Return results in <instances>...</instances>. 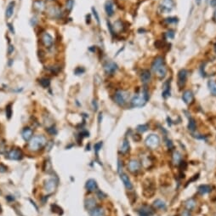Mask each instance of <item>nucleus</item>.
<instances>
[{
    "label": "nucleus",
    "instance_id": "nucleus-1",
    "mask_svg": "<svg viewBox=\"0 0 216 216\" xmlns=\"http://www.w3.org/2000/svg\"><path fill=\"white\" fill-rule=\"evenodd\" d=\"M47 143L48 142H47V140H46L45 136L42 135V134H38V135L33 136L29 141L28 145H27V148H28L29 151L35 152L41 150Z\"/></svg>",
    "mask_w": 216,
    "mask_h": 216
},
{
    "label": "nucleus",
    "instance_id": "nucleus-2",
    "mask_svg": "<svg viewBox=\"0 0 216 216\" xmlns=\"http://www.w3.org/2000/svg\"><path fill=\"white\" fill-rule=\"evenodd\" d=\"M152 68L153 72H155L159 78H164L167 73V69L164 65V60L162 57H157L154 60Z\"/></svg>",
    "mask_w": 216,
    "mask_h": 216
},
{
    "label": "nucleus",
    "instance_id": "nucleus-3",
    "mask_svg": "<svg viewBox=\"0 0 216 216\" xmlns=\"http://www.w3.org/2000/svg\"><path fill=\"white\" fill-rule=\"evenodd\" d=\"M148 100V94L146 91H143L141 94L134 96L131 100V104L133 107H143L145 104L146 103Z\"/></svg>",
    "mask_w": 216,
    "mask_h": 216
},
{
    "label": "nucleus",
    "instance_id": "nucleus-4",
    "mask_svg": "<svg viewBox=\"0 0 216 216\" xmlns=\"http://www.w3.org/2000/svg\"><path fill=\"white\" fill-rule=\"evenodd\" d=\"M160 144V139L156 134H150L145 139V145L150 149H156Z\"/></svg>",
    "mask_w": 216,
    "mask_h": 216
},
{
    "label": "nucleus",
    "instance_id": "nucleus-5",
    "mask_svg": "<svg viewBox=\"0 0 216 216\" xmlns=\"http://www.w3.org/2000/svg\"><path fill=\"white\" fill-rule=\"evenodd\" d=\"M127 99H128V94H127V92H125L123 90L117 91L115 96H114L115 102L117 104H118L119 106H124L127 102Z\"/></svg>",
    "mask_w": 216,
    "mask_h": 216
},
{
    "label": "nucleus",
    "instance_id": "nucleus-6",
    "mask_svg": "<svg viewBox=\"0 0 216 216\" xmlns=\"http://www.w3.org/2000/svg\"><path fill=\"white\" fill-rule=\"evenodd\" d=\"M56 187H57V180L53 178L49 179L44 183V191L48 194H51L55 192Z\"/></svg>",
    "mask_w": 216,
    "mask_h": 216
},
{
    "label": "nucleus",
    "instance_id": "nucleus-7",
    "mask_svg": "<svg viewBox=\"0 0 216 216\" xmlns=\"http://www.w3.org/2000/svg\"><path fill=\"white\" fill-rule=\"evenodd\" d=\"M7 157L10 160H21L23 157V152L20 149L14 148L7 153Z\"/></svg>",
    "mask_w": 216,
    "mask_h": 216
},
{
    "label": "nucleus",
    "instance_id": "nucleus-8",
    "mask_svg": "<svg viewBox=\"0 0 216 216\" xmlns=\"http://www.w3.org/2000/svg\"><path fill=\"white\" fill-rule=\"evenodd\" d=\"M160 7H161L162 10L163 12L168 13L173 10V8H174V3L172 2V0H163L161 3Z\"/></svg>",
    "mask_w": 216,
    "mask_h": 216
},
{
    "label": "nucleus",
    "instance_id": "nucleus-9",
    "mask_svg": "<svg viewBox=\"0 0 216 216\" xmlns=\"http://www.w3.org/2000/svg\"><path fill=\"white\" fill-rule=\"evenodd\" d=\"M104 69H105V72L107 74H113L114 72L117 71L118 69V66L114 63V62H111V61H109L107 63L105 64L104 66Z\"/></svg>",
    "mask_w": 216,
    "mask_h": 216
},
{
    "label": "nucleus",
    "instance_id": "nucleus-10",
    "mask_svg": "<svg viewBox=\"0 0 216 216\" xmlns=\"http://www.w3.org/2000/svg\"><path fill=\"white\" fill-rule=\"evenodd\" d=\"M138 213L140 216H152L153 215V210L151 207L145 205L139 209Z\"/></svg>",
    "mask_w": 216,
    "mask_h": 216
},
{
    "label": "nucleus",
    "instance_id": "nucleus-11",
    "mask_svg": "<svg viewBox=\"0 0 216 216\" xmlns=\"http://www.w3.org/2000/svg\"><path fill=\"white\" fill-rule=\"evenodd\" d=\"M42 42L44 44V46L46 47H50L52 46L53 43H54V39L51 37L50 34H48V33H44L42 35Z\"/></svg>",
    "mask_w": 216,
    "mask_h": 216
},
{
    "label": "nucleus",
    "instance_id": "nucleus-12",
    "mask_svg": "<svg viewBox=\"0 0 216 216\" xmlns=\"http://www.w3.org/2000/svg\"><path fill=\"white\" fill-rule=\"evenodd\" d=\"M141 168V163L137 160H131L129 164H128V168L130 172L132 173H136L140 170Z\"/></svg>",
    "mask_w": 216,
    "mask_h": 216
},
{
    "label": "nucleus",
    "instance_id": "nucleus-13",
    "mask_svg": "<svg viewBox=\"0 0 216 216\" xmlns=\"http://www.w3.org/2000/svg\"><path fill=\"white\" fill-rule=\"evenodd\" d=\"M186 78H187V72H186V70H185V69L180 70L179 74H178V84H179L180 87H182L185 84L186 81Z\"/></svg>",
    "mask_w": 216,
    "mask_h": 216
},
{
    "label": "nucleus",
    "instance_id": "nucleus-14",
    "mask_svg": "<svg viewBox=\"0 0 216 216\" xmlns=\"http://www.w3.org/2000/svg\"><path fill=\"white\" fill-rule=\"evenodd\" d=\"M85 187L88 192H95L97 189V183L94 179H89L87 180L85 184Z\"/></svg>",
    "mask_w": 216,
    "mask_h": 216
},
{
    "label": "nucleus",
    "instance_id": "nucleus-15",
    "mask_svg": "<svg viewBox=\"0 0 216 216\" xmlns=\"http://www.w3.org/2000/svg\"><path fill=\"white\" fill-rule=\"evenodd\" d=\"M33 129H32L31 128H29V127L24 128V129H23L22 132H21L22 138L24 139L26 141H29L33 138Z\"/></svg>",
    "mask_w": 216,
    "mask_h": 216
},
{
    "label": "nucleus",
    "instance_id": "nucleus-16",
    "mask_svg": "<svg viewBox=\"0 0 216 216\" xmlns=\"http://www.w3.org/2000/svg\"><path fill=\"white\" fill-rule=\"evenodd\" d=\"M85 208L87 210L89 211H91L93 210L94 208H96V201L95 200V198L93 197H89V198H87L85 200Z\"/></svg>",
    "mask_w": 216,
    "mask_h": 216
},
{
    "label": "nucleus",
    "instance_id": "nucleus-17",
    "mask_svg": "<svg viewBox=\"0 0 216 216\" xmlns=\"http://www.w3.org/2000/svg\"><path fill=\"white\" fill-rule=\"evenodd\" d=\"M120 176L121 180L123 182L125 187H126L127 189H129V190L133 189V185L132 183H131V181H130V180H129V176H128L126 174H121Z\"/></svg>",
    "mask_w": 216,
    "mask_h": 216
},
{
    "label": "nucleus",
    "instance_id": "nucleus-18",
    "mask_svg": "<svg viewBox=\"0 0 216 216\" xmlns=\"http://www.w3.org/2000/svg\"><path fill=\"white\" fill-rule=\"evenodd\" d=\"M33 8L38 12H43L45 9V3L42 0H36L33 3Z\"/></svg>",
    "mask_w": 216,
    "mask_h": 216
},
{
    "label": "nucleus",
    "instance_id": "nucleus-19",
    "mask_svg": "<svg viewBox=\"0 0 216 216\" xmlns=\"http://www.w3.org/2000/svg\"><path fill=\"white\" fill-rule=\"evenodd\" d=\"M182 99L185 101V103L189 104L193 100V94L191 90H186L184 92L183 96H182Z\"/></svg>",
    "mask_w": 216,
    "mask_h": 216
},
{
    "label": "nucleus",
    "instance_id": "nucleus-20",
    "mask_svg": "<svg viewBox=\"0 0 216 216\" xmlns=\"http://www.w3.org/2000/svg\"><path fill=\"white\" fill-rule=\"evenodd\" d=\"M14 10H15V2H10L7 8H6V11H5V15L6 18H10L14 14Z\"/></svg>",
    "mask_w": 216,
    "mask_h": 216
},
{
    "label": "nucleus",
    "instance_id": "nucleus-21",
    "mask_svg": "<svg viewBox=\"0 0 216 216\" xmlns=\"http://www.w3.org/2000/svg\"><path fill=\"white\" fill-rule=\"evenodd\" d=\"M105 10L106 13L107 14L108 16H112L114 14V9H113V4L111 2L107 1L105 4Z\"/></svg>",
    "mask_w": 216,
    "mask_h": 216
},
{
    "label": "nucleus",
    "instance_id": "nucleus-22",
    "mask_svg": "<svg viewBox=\"0 0 216 216\" xmlns=\"http://www.w3.org/2000/svg\"><path fill=\"white\" fill-rule=\"evenodd\" d=\"M141 82L143 84H147L151 79V72H149L148 70H145V71L141 72Z\"/></svg>",
    "mask_w": 216,
    "mask_h": 216
},
{
    "label": "nucleus",
    "instance_id": "nucleus-23",
    "mask_svg": "<svg viewBox=\"0 0 216 216\" xmlns=\"http://www.w3.org/2000/svg\"><path fill=\"white\" fill-rule=\"evenodd\" d=\"M90 216H105V211L102 208L96 207L90 211Z\"/></svg>",
    "mask_w": 216,
    "mask_h": 216
},
{
    "label": "nucleus",
    "instance_id": "nucleus-24",
    "mask_svg": "<svg viewBox=\"0 0 216 216\" xmlns=\"http://www.w3.org/2000/svg\"><path fill=\"white\" fill-rule=\"evenodd\" d=\"M129 141L127 139H125V140H123L122 145H121L120 152L123 154H125L129 152Z\"/></svg>",
    "mask_w": 216,
    "mask_h": 216
},
{
    "label": "nucleus",
    "instance_id": "nucleus-25",
    "mask_svg": "<svg viewBox=\"0 0 216 216\" xmlns=\"http://www.w3.org/2000/svg\"><path fill=\"white\" fill-rule=\"evenodd\" d=\"M153 206L156 208H158V209H165L166 208V204L163 201H162L161 199L155 200L154 203H153Z\"/></svg>",
    "mask_w": 216,
    "mask_h": 216
},
{
    "label": "nucleus",
    "instance_id": "nucleus-26",
    "mask_svg": "<svg viewBox=\"0 0 216 216\" xmlns=\"http://www.w3.org/2000/svg\"><path fill=\"white\" fill-rule=\"evenodd\" d=\"M208 89L211 92V94L213 96H216V82L214 81V80H210L208 81Z\"/></svg>",
    "mask_w": 216,
    "mask_h": 216
},
{
    "label": "nucleus",
    "instance_id": "nucleus-27",
    "mask_svg": "<svg viewBox=\"0 0 216 216\" xmlns=\"http://www.w3.org/2000/svg\"><path fill=\"white\" fill-rule=\"evenodd\" d=\"M211 191V187L208 185H202L198 187V192L201 194H206Z\"/></svg>",
    "mask_w": 216,
    "mask_h": 216
},
{
    "label": "nucleus",
    "instance_id": "nucleus-28",
    "mask_svg": "<svg viewBox=\"0 0 216 216\" xmlns=\"http://www.w3.org/2000/svg\"><path fill=\"white\" fill-rule=\"evenodd\" d=\"M39 84H40V85H41L43 88H44V89L48 88L49 85H50V79H49V78H41V79L39 80Z\"/></svg>",
    "mask_w": 216,
    "mask_h": 216
},
{
    "label": "nucleus",
    "instance_id": "nucleus-29",
    "mask_svg": "<svg viewBox=\"0 0 216 216\" xmlns=\"http://www.w3.org/2000/svg\"><path fill=\"white\" fill-rule=\"evenodd\" d=\"M195 206H196V201L194 200V199H188L186 202V207L187 208V209L188 210H192L194 208H195Z\"/></svg>",
    "mask_w": 216,
    "mask_h": 216
},
{
    "label": "nucleus",
    "instance_id": "nucleus-30",
    "mask_svg": "<svg viewBox=\"0 0 216 216\" xmlns=\"http://www.w3.org/2000/svg\"><path fill=\"white\" fill-rule=\"evenodd\" d=\"M181 159V155L179 152H174L173 154V162L174 163H179V162Z\"/></svg>",
    "mask_w": 216,
    "mask_h": 216
},
{
    "label": "nucleus",
    "instance_id": "nucleus-31",
    "mask_svg": "<svg viewBox=\"0 0 216 216\" xmlns=\"http://www.w3.org/2000/svg\"><path fill=\"white\" fill-rule=\"evenodd\" d=\"M5 112H6V116L8 118V119H10L11 116H12V108H11V104H9L6 108H5Z\"/></svg>",
    "mask_w": 216,
    "mask_h": 216
},
{
    "label": "nucleus",
    "instance_id": "nucleus-32",
    "mask_svg": "<svg viewBox=\"0 0 216 216\" xmlns=\"http://www.w3.org/2000/svg\"><path fill=\"white\" fill-rule=\"evenodd\" d=\"M188 129L191 130V131H194L196 129V122L194 119L191 118L189 120V123H188Z\"/></svg>",
    "mask_w": 216,
    "mask_h": 216
},
{
    "label": "nucleus",
    "instance_id": "nucleus-33",
    "mask_svg": "<svg viewBox=\"0 0 216 216\" xmlns=\"http://www.w3.org/2000/svg\"><path fill=\"white\" fill-rule=\"evenodd\" d=\"M73 6H74V0H67L66 1V7L67 10L71 11L72 10V8H73Z\"/></svg>",
    "mask_w": 216,
    "mask_h": 216
},
{
    "label": "nucleus",
    "instance_id": "nucleus-34",
    "mask_svg": "<svg viewBox=\"0 0 216 216\" xmlns=\"http://www.w3.org/2000/svg\"><path fill=\"white\" fill-rule=\"evenodd\" d=\"M52 208H53V212H55V213H58L59 215L62 214V209H61V208H60L59 206H57L56 204L52 205Z\"/></svg>",
    "mask_w": 216,
    "mask_h": 216
},
{
    "label": "nucleus",
    "instance_id": "nucleus-35",
    "mask_svg": "<svg viewBox=\"0 0 216 216\" xmlns=\"http://www.w3.org/2000/svg\"><path fill=\"white\" fill-rule=\"evenodd\" d=\"M147 129H148V127H147V125H145V124H143V125H139V126L137 127V130L141 133L145 132V131L147 130Z\"/></svg>",
    "mask_w": 216,
    "mask_h": 216
},
{
    "label": "nucleus",
    "instance_id": "nucleus-36",
    "mask_svg": "<svg viewBox=\"0 0 216 216\" xmlns=\"http://www.w3.org/2000/svg\"><path fill=\"white\" fill-rule=\"evenodd\" d=\"M47 132L48 134H52V135H55V134H57V130H56V129L54 127V126H51V127H49V128H47Z\"/></svg>",
    "mask_w": 216,
    "mask_h": 216
},
{
    "label": "nucleus",
    "instance_id": "nucleus-37",
    "mask_svg": "<svg viewBox=\"0 0 216 216\" xmlns=\"http://www.w3.org/2000/svg\"><path fill=\"white\" fill-rule=\"evenodd\" d=\"M6 151V145H5V142L1 141H0V154L4 153V152Z\"/></svg>",
    "mask_w": 216,
    "mask_h": 216
},
{
    "label": "nucleus",
    "instance_id": "nucleus-38",
    "mask_svg": "<svg viewBox=\"0 0 216 216\" xmlns=\"http://www.w3.org/2000/svg\"><path fill=\"white\" fill-rule=\"evenodd\" d=\"M84 72H85V70H84V68H82V67H78V68L75 69L74 73H75L76 75H80V74H83Z\"/></svg>",
    "mask_w": 216,
    "mask_h": 216
},
{
    "label": "nucleus",
    "instance_id": "nucleus-39",
    "mask_svg": "<svg viewBox=\"0 0 216 216\" xmlns=\"http://www.w3.org/2000/svg\"><path fill=\"white\" fill-rule=\"evenodd\" d=\"M92 11H93L94 16L96 17V21H97V23L100 24V17H99V15H98V13H97V11L96 10V9H95V8H92Z\"/></svg>",
    "mask_w": 216,
    "mask_h": 216
},
{
    "label": "nucleus",
    "instance_id": "nucleus-40",
    "mask_svg": "<svg viewBox=\"0 0 216 216\" xmlns=\"http://www.w3.org/2000/svg\"><path fill=\"white\" fill-rule=\"evenodd\" d=\"M101 147H102V142L101 141H100V142H98V143H96L95 145V151L96 152V153H98V152L101 149Z\"/></svg>",
    "mask_w": 216,
    "mask_h": 216
},
{
    "label": "nucleus",
    "instance_id": "nucleus-41",
    "mask_svg": "<svg viewBox=\"0 0 216 216\" xmlns=\"http://www.w3.org/2000/svg\"><path fill=\"white\" fill-rule=\"evenodd\" d=\"M166 21H167L168 23H175V22H177L178 21H177V18L172 17V18H168V19H166Z\"/></svg>",
    "mask_w": 216,
    "mask_h": 216
},
{
    "label": "nucleus",
    "instance_id": "nucleus-42",
    "mask_svg": "<svg viewBox=\"0 0 216 216\" xmlns=\"http://www.w3.org/2000/svg\"><path fill=\"white\" fill-rule=\"evenodd\" d=\"M92 107H93L94 111H97V109H98V103H97L96 100H94L92 101Z\"/></svg>",
    "mask_w": 216,
    "mask_h": 216
},
{
    "label": "nucleus",
    "instance_id": "nucleus-43",
    "mask_svg": "<svg viewBox=\"0 0 216 216\" xmlns=\"http://www.w3.org/2000/svg\"><path fill=\"white\" fill-rule=\"evenodd\" d=\"M6 170H7L6 166H4L3 163H0V173H4L6 172Z\"/></svg>",
    "mask_w": 216,
    "mask_h": 216
},
{
    "label": "nucleus",
    "instance_id": "nucleus-44",
    "mask_svg": "<svg viewBox=\"0 0 216 216\" xmlns=\"http://www.w3.org/2000/svg\"><path fill=\"white\" fill-rule=\"evenodd\" d=\"M14 50H15V48H14V46L13 45H10L9 46V48H8V54L10 55H12V53L14 52Z\"/></svg>",
    "mask_w": 216,
    "mask_h": 216
},
{
    "label": "nucleus",
    "instance_id": "nucleus-45",
    "mask_svg": "<svg viewBox=\"0 0 216 216\" xmlns=\"http://www.w3.org/2000/svg\"><path fill=\"white\" fill-rule=\"evenodd\" d=\"M181 216H192V215L190 214V211L189 210H186L182 213V215Z\"/></svg>",
    "mask_w": 216,
    "mask_h": 216
},
{
    "label": "nucleus",
    "instance_id": "nucleus-46",
    "mask_svg": "<svg viewBox=\"0 0 216 216\" xmlns=\"http://www.w3.org/2000/svg\"><path fill=\"white\" fill-rule=\"evenodd\" d=\"M97 195L99 196V198H105L104 197H106V195H104V194H103V192H98Z\"/></svg>",
    "mask_w": 216,
    "mask_h": 216
},
{
    "label": "nucleus",
    "instance_id": "nucleus-47",
    "mask_svg": "<svg viewBox=\"0 0 216 216\" xmlns=\"http://www.w3.org/2000/svg\"><path fill=\"white\" fill-rule=\"evenodd\" d=\"M48 196H44V197L42 198V203H43V204H44L45 203H46V201L48 200Z\"/></svg>",
    "mask_w": 216,
    "mask_h": 216
},
{
    "label": "nucleus",
    "instance_id": "nucleus-48",
    "mask_svg": "<svg viewBox=\"0 0 216 216\" xmlns=\"http://www.w3.org/2000/svg\"><path fill=\"white\" fill-rule=\"evenodd\" d=\"M174 33H173V32L172 31H170V32H168V37H170V38H173L174 37Z\"/></svg>",
    "mask_w": 216,
    "mask_h": 216
},
{
    "label": "nucleus",
    "instance_id": "nucleus-49",
    "mask_svg": "<svg viewBox=\"0 0 216 216\" xmlns=\"http://www.w3.org/2000/svg\"><path fill=\"white\" fill-rule=\"evenodd\" d=\"M6 198H7V200H9V201H14V200H15V198L13 197L12 196H7Z\"/></svg>",
    "mask_w": 216,
    "mask_h": 216
},
{
    "label": "nucleus",
    "instance_id": "nucleus-50",
    "mask_svg": "<svg viewBox=\"0 0 216 216\" xmlns=\"http://www.w3.org/2000/svg\"><path fill=\"white\" fill-rule=\"evenodd\" d=\"M8 26H9V28H10V32L12 33H15V31H14V28L12 27V25L11 24H8Z\"/></svg>",
    "mask_w": 216,
    "mask_h": 216
},
{
    "label": "nucleus",
    "instance_id": "nucleus-51",
    "mask_svg": "<svg viewBox=\"0 0 216 216\" xmlns=\"http://www.w3.org/2000/svg\"><path fill=\"white\" fill-rule=\"evenodd\" d=\"M118 172L121 173V162L120 160H118Z\"/></svg>",
    "mask_w": 216,
    "mask_h": 216
},
{
    "label": "nucleus",
    "instance_id": "nucleus-52",
    "mask_svg": "<svg viewBox=\"0 0 216 216\" xmlns=\"http://www.w3.org/2000/svg\"><path fill=\"white\" fill-rule=\"evenodd\" d=\"M211 3H212V5H213V6H215V5H216V0H213V1L211 2Z\"/></svg>",
    "mask_w": 216,
    "mask_h": 216
},
{
    "label": "nucleus",
    "instance_id": "nucleus-53",
    "mask_svg": "<svg viewBox=\"0 0 216 216\" xmlns=\"http://www.w3.org/2000/svg\"><path fill=\"white\" fill-rule=\"evenodd\" d=\"M196 2H197V4H200L201 3V0H196Z\"/></svg>",
    "mask_w": 216,
    "mask_h": 216
},
{
    "label": "nucleus",
    "instance_id": "nucleus-54",
    "mask_svg": "<svg viewBox=\"0 0 216 216\" xmlns=\"http://www.w3.org/2000/svg\"><path fill=\"white\" fill-rule=\"evenodd\" d=\"M215 19H216V10H215Z\"/></svg>",
    "mask_w": 216,
    "mask_h": 216
},
{
    "label": "nucleus",
    "instance_id": "nucleus-55",
    "mask_svg": "<svg viewBox=\"0 0 216 216\" xmlns=\"http://www.w3.org/2000/svg\"><path fill=\"white\" fill-rule=\"evenodd\" d=\"M2 212V208H1V207H0V213Z\"/></svg>",
    "mask_w": 216,
    "mask_h": 216
},
{
    "label": "nucleus",
    "instance_id": "nucleus-56",
    "mask_svg": "<svg viewBox=\"0 0 216 216\" xmlns=\"http://www.w3.org/2000/svg\"><path fill=\"white\" fill-rule=\"evenodd\" d=\"M48 1H52V0H48Z\"/></svg>",
    "mask_w": 216,
    "mask_h": 216
},
{
    "label": "nucleus",
    "instance_id": "nucleus-57",
    "mask_svg": "<svg viewBox=\"0 0 216 216\" xmlns=\"http://www.w3.org/2000/svg\"><path fill=\"white\" fill-rule=\"evenodd\" d=\"M0 194H1V192H0Z\"/></svg>",
    "mask_w": 216,
    "mask_h": 216
}]
</instances>
